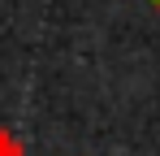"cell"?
<instances>
[{
  "instance_id": "6da1fadb",
  "label": "cell",
  "mask_w": 160,
  "mask_h": 156,
  "mask_svg": "<svg viewBox=\"0 0 160 156\" xmlns=\"http://www.w3.org/2000/svg\"><path fill=\"white\" fill-rule=\"evenodd\" d=\"M26 148H22V139L13 134V130H0V156H22Z\"/></svg>"
},
{
  "instance_id": "7a4b0ae2",
  "label": "cell",
  "mask_w": 160,
  "mask_h": 156,
  "mask_svg": "<svg viewBox=\"0 0 160 156\" xmlns=\"http://www.w3.org/2000/svg\"><path fill=\"white\" fill-rule=\"evenodd\" d=\"M156 4H160V0H156Z\"/></svg>"
}]
</instances>
